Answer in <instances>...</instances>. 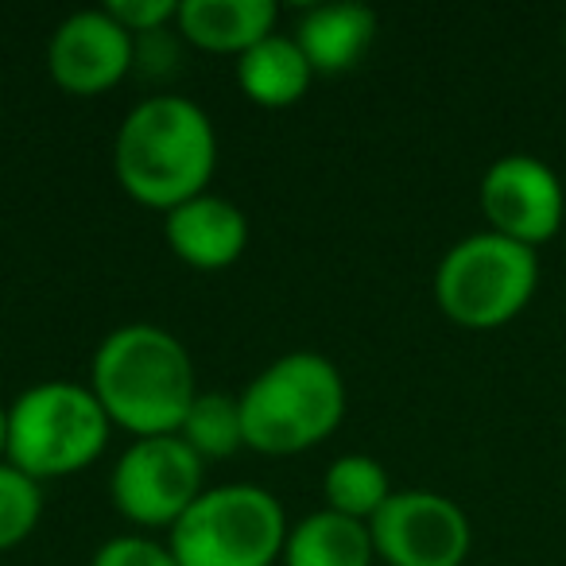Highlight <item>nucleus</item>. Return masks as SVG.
Masks as SVG:
<instances>
[{
    "mask_svg": "<svg viewBox=\"0 0 566 566\" xmlns=\"http://www.w3.org/2000/svg\"><path fill=\"white\" fill-rule=\"evenodd\" d=\"M218 171L210 113L182 94H148L125 113L113 140V175L133 202L175 210L206 195Z\"/></svg>",
    "mask_w": 566,
    "mask_h": 566,
    "instance_id": "1",
    "label": "nucleus"
},
{
    "mask_svg": "<svg viewBox=\"0 0 566 566\" xmlns=\"http://www.w3.org/2000/svg\"><path fill=\"white\" fill-rule=\"evenodd\" d=\"M86 385L102 400L113 427L133 439L179 434L198 396L187 346L151 323H128L105 334L94 349Z\"/></svg>",
    "mask_w": 566,
    "mask_h": 566,
    "instance_id": "2",
    "label": "nucleus"
},
{
    "mask_svg": "<svg viewBox=\"0 0 566 566\" xmlns=\"http://www.w3.org/2000/svg\"><path fill=\"white\" fill-rule=\"evenodd\" d=\"M244 447L260 454H303L326 442L346 419V380L323 354L295 349L275 357L237 396Z\"/></svg>",
    "mask_w": 566,
    "mask_h": 566,
    "instance_id": "3",
    "label": "nucleus"
},
{
    "mask_svg": "<svg viewBox=\"0 0 566 566\" xmlns=\"http://www.w3.org/2000/svg\"><path fill=\"white\" fill-rule=\"evenodd\" d=\"M113 419L90 385L40 380L9 403L4 462L35 481L74 478L105 454Z\"/></svg>",
    "mask_w": 566,
    "mask_h": 566,
    "instance_id": "4",
    "label": "nucleus"
},
{
    "mask_svg": "<svg viewBox=\"0 0 566 566\" xmlns=\"http://www.w3.org/2000/svg\"><path fill=\"white\" fill-rule=\"evenodd\" d=\"M287 527V512L264 485L229 481L202 489L167 532V547L179 566H272Z\"/></svg>",
    "mask_w": 566,
    "mask_h": 566,
    "instance_id": "5",
    "label": "nucleus"
},
{
    "mask_svg": "<svg viewBox=\"0 0 566 566\" xmlns=\"http://www.w3.org/2000/svg\"><path fill=\"white\" fill-rule=\"evenodd\" d=\"M535 283H539L535 249L485 229L442 252L434 268V303L450 323L493 331L527 307Z\"/></svg>",
    "mask_w": 566,
    "mask_h": 566,
    "instance_id": "6",
    "label": "nucleus"
},
{
    "mask_svg": "<svg viewBox=\"0 0 566 566\" xmlns=\"http://www.w3.org/2000/svg\"><path fill=\"white\" fill-rule=\"evenodd\" d=\"M206 462L179 434L133 439L109 478L113 509L136 527H167L202 496Z\"/></svg>",
    "mask_w": 566,
    "mask_h": 566,
    "instance_id": "7",
    "label": "nucleus"
},
{
    "mask_svg": "<svg viewBox=\"0 0 566 566\" xmlns=\"http://www.w3.org/2000/svg\"><path fill=\"white\" fill-rule=\"evenodd\" d=\"M369 535L388 566H462L473 543L462 504L434 489H396L373 516Z\"/></svg>",
    "mask_w": 566,
    "mask_h": 566,
    "instance_id": "8",
    "label": "nucleus"
},
{
    "mask_svg": "<svg viewBox=\"0 0 566 566\" xmlns=\"http://www.w3.org/2000/svg\"><path fill=\"white\" fill-rule=\"evenodd\" d=\"M478 198L489 229L527 244V249L551 241L566 213L558 175L539 156H527V151H512V156L489 164V171L481 175Z\"/></svg>",
    "mask_w": 566,
    "mask_h": 566,
    "instance_id": "9",
    "label": "nucleus"
},
{
    "mask_svg": "<svg viewBox=\"0 0 566 566\" xmlns=\"http://www.w3.org/2000/svg\"><path fill=\"white\" fill-rule=\"evenodd\" d=\"M136 35L125 32L109 9L71 12L48 40V74L63 94L97 97L133 74Z\"/></svg>",
    "mask_w": 566,
    "mask_h": 566,
    "instance_id": "10",
    "label": "nucleus"
},
{
    "mask_svg": "<svg viewBox=\"0 0 566 566\" xmlns=\"http://www.w3.org/2000/svg\"><path fill=\"white\" fill-rule=\"evenodd\" d=\"M164 237L182 264L198 272H221L249 249V218L237 202L206 190L164 213Z\"/></svg>",
    "mask_w": 566,
    "mask_h": 566,
    "instance_id": "11",
    "label": "nucleus"
},
{
    "mask_svg": "<svg viewBox=\"0 0 566 566\" xmlns=\"http://www.w3.org/2000/svg\"><path fill=\"white\" fill-rule=\"evenodd\" d=\"M295 43L307 55L315 74H342L361 63V55L377 40V12L354 0L315 4L295 24Z\"/></svg>",
    "mask_w": 566,
    "mask_h": 566,
    "instance_id": "12",
    "label": "nucleus"
},
{
    "mask_svg": "<svg viewBox=\"0 0 566 566\" xmlns=\"http://www.w3.org/2000/svg\"><path fill=\"white\" fill-rule=\"evenodd\" d=\"M280 9L272 0H179L175 32L213 55H244L275 32Z\"/></svg>",
    "mask_w": 566,
    "mask_h": 566,
    "instance_id": "13",
    "label": "nucleus"
},
{
    "mask_svg": "<svg viewBox=\"0 0 566 566\" xmlns=\"http://www.w3.org/2000/svg\"><path fill=\"white\" fill-rule=\"evenodd\" d=\"M311 71L307 55L295 43V35L272 32L260 43H252L244 55H237V86L252 105L264 109H287L311 90Z\"/></svg>",
    "mask_w": 566,
    "mask_h": 566,
    "instance_id": "14",
    "label": "nucleus"
},
{
    "mask_svg": "<svg viewBox=\"0 0 566 566\" xmlns=\"http://www.w3.org/2000/svg\"><path fill=\"white\" fill-rule=\"evenodd\" d=\"M373 563H377V551H373L369 524H361V520L318 509L287 527L283 566H373Z\"/></svg>",
    "mask_w": 566,
    "mask_h": 566,
    "instance_id": "15",
    "label": "nucleus"
},
{
    "mask_svg": "<svg viewBox=\"0 0 566 566\" xmlns=\"http://www.w3.org/2000/svg\"><path fill=\"white\" fill-rule=\"evenodd\" d=\"M392 493V478L373 454H342L323 473L326 509L361 520V524H373V516L385 509Z\"/></svg>",
    "mask_w": 566,
    "mask_h": 566,
    "instance_id": "16",
    "label": "nucleus"
},
{
    "mask_svg": "<svg viewBox=\"0 0 566 566\" xmlns=\"http://www.w3.org/2000/svg\"><path fill=\"white\" fill-rule=\"evenodd\" d=\"M179 439L195 450L202 462L210 458H229L244 447L241 403L229 392H198L190 403L187 419L179 427Z\"/></svg>",
    "mask_w": 566,
    "mask_h": 566,
    "instance_id": "17",
    "label": "nucleus"
},
{
    "mask_svg": "<svg viewBox=\"0 0 566 566\" xmlns=\"http://www.w3.org/2000/svg\"><path fill=\"white\" fill-rule=\"evenodd\" d=\"M43 481L28 478L12 462H0V551L20 547L40 527Z\"/></svg>",
    "mask_w": 566,
    "mask_h": 566,
    "instance_id": "18",
    "label": "nucleus"
},
{
    "mask_svg": "<svg viewBox=\"0 0 566 566\" xmlns=\"http://www.w3.org/2000/svg\"><path fill=\"white\" fill-rule=\"evenodd\" d=\"M90 566H179V558L151 535H113L94 551Z\"/></svg>",
    "mask_w": 566,
    "mask_h": 566,
    "instance_id": "19",
    "label": "nucleus"
},
{
    "mask_svg": "<svg viewBox=\"0 0 566 566\" xmlns=\"http://www.w3.org/2000/svg\"><path fill=\"white\" fill-rule=\"evenodd\" d=\"M105 9H109V17L117 20L125 32H133L136 40H140V35L164 32V28L175 24L179 0H109Z\"/></svg>",
    "mask_w": 566,
    "mask_h": 566,
    "instance_id": "20",
    "label": "nucleus"
},
{
    "mask_svg": "<svg viewBox=\"0 0 566 566\" xmlns=\"http://www.w3.org/2000/svg\"><path fill=\"white\" fill-rule=\"evenodd\" d=\"M4 447H9V403L0 400V462H4Z\"/></svg>",
    "mask_w": 566,
    "mask_h": 566,
    "instance_id": "21",
    "label": "nucleus"
},
{
    "mask_svg": "<svg viewBox=\"0 0 566 566\" xmlns=\"http://www.w3.org/2000/svg\"><path fill=\"white\" fill-rule=\"evenodd\" d=\"M0 120H4V105H0Z\"/></svg>",
    "mask_w": 566,
    "mask_h": 566,
    "instance_id": "22",
    "label": "nucleus"
},
{
    "mask_svg": "<svg viewBox=\"0 0 566 566\" xmlns=\"http://www.w3.org/2000/svg\"><path fill=\"white\" fill-rule=\"evenodd\" d=\"M563 40H566V35H563Z\"/></svg>",
    "mask_w": 566,
    "mask_h": 566,
    "instance_id": "23",
    "label": "nucleus"
}]
</instances>
